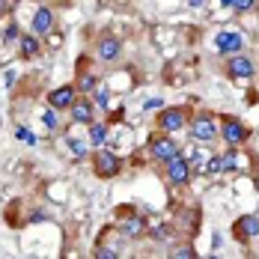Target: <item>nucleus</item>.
<instances>
[{"mask_svg": "<svg viewBox=\"0 0 259 259\" xmlns=\"http://www.w3.org/2000/svg\"><path fill=\"white\" fill-rule=\"evenodd\" d=\"M164 164H167V179L173 182V185H185V182H191V164H188V158L173 155L170 161H164Z\"/></svg>", "mask_w": 259, "mask_h": 259, "instance_id": "obj_1", "label": "nucleus"}, {"mask_svg": "<svg viewBox=\"0 0 259 259\" xmlns=\"http://www.w3.org/2000/svg\"><path fill=\"white\" fill-rule=\"evenodd\" d=\"M214 134H218V125H214V119H211L208 113H200V116L191 119V137H197V140H211Z\"/></svg>", "mask_w": 259, "mask_h": 259, "instance_id": "obj_2", "label": "nucleus"}, {"mask_svg": "<svg viewBox=\"0 0 259 259\" xmlns=\"http://www.w3.org/2000/svg\"><path fill=\"white\" fill-rule=\"evenodd\" d=\"M119 51H122V45H119V39L110 36V33H104L102 39H99V45H96V54H99L102 63H113V60L119 57Z\"/></svg>", "mask_w": 259, "mask_h": 259, "instance_id": "obj_3", "label": "nucleus"}, {"mask_svg": "<svg viewBox=\"0 0 259 259\" xmlns=\"http://www.w3.org/2000/svg\"><path fill=\"white\" fill-rule=\"evenodd\" d=\"M214 45H218V51L221 54H238L241 51V45H244V39L233 33V30H224V33H218L214 36Z\"/></svg>", "mask_w": 259, "mask_h": 259, "instance_id": "obj_4", "label": "nucleus"}, {"mask_svg": "<svg viewBox=\"0 0 259 259\" xmlns=\"http://www.w3.org/2000/svg\"><path fill=\"white\" fill-rule=\"evenodd\" d=\"M161 128L164 131H179L185 122H188V116H185V110L182 107H164V113H161Z\"/></svg>", "mask_w": 259, "mask_h": 259, "instance_id": "obj_5", "label": "nucleus"}, {"mask_svg": "<svg viewBox=\"0 0 259 259\" xmlns=\"http://www.w3.org/2000/svg\"><path fill=\"white\" fill-rule=\"evenodd\" d=\"M96 170H99V176H113L116 170H119V158L113 155V152H107V149H99L96 152Z\"/></svg>", "mask_w": 259, "mask_h": 259, "instance_id": "obj_6", "label": "nucleus"}, {"mask_svg": "<svg viewBox=\"0 0 259 259\" xmlns=\"http://www.w3.org/2000/svg\"><path fill=\"white\" fill-rule=\"evenodd\" d=\"M235 235H238L241 241H250L253 235H259V218H253V214L238 218V224H235Z\"/></svg>", "mask_w": 259, "mask_h": 259, "instance_id": "obj_7", "label": "nucleus"}, {"mask_svg": "<svg viewBox=\"0 0 259 259\" xmlns=\"http://www.w3.org/2000/svg\"><path fill=\"white\" fill-rule=\"evenodd\" d=\"M33 33L36 36H45V33H51V27H54V15H51V9H45V6H39L36 9V15H33Z\"/></svg>", "mask_w": 259, "mask_h": 259, "instance_id": "obj_8", "label": "nucleus"}, {"mask_svg": "<svg viewBox=\"0 0 259 259\" xmlns=\"http://www.w3.org/2000/svg\"><path fill=\"white\" fill-rule=\"evenodd\" d=\"M152 155H155L158 161H170L173 155H179V143L170 140V137H161V140L152 143Z\"/></svg>", "mask_w": 259, "mask_h": 259, "instance_id": "obj_9", "label": "nucleus"}, {"mask_svg": "<svg viewBox=\"0 0 259 259\" xmlns=\"http://www.w3.org/2000/svg\"><path fill=\"white\" fill-rule=\"evenodd\" d=\"M48 102H51L54 110H60V107H72V104H75V87H57L51 96H48Z\"/></svg>", "mask_w": 259, "mask_h": 259, "instance_id": "obj_10", "label": "nucleus"}, {"mask_svg": "<svg viewBox=\"0 0 259 259\" xmlns=\"http://www.w3.org/2000/svg\"><path fill=\"white\" fill-rule=\"evenodd\" d=\"M230 75H233V78H250V75H253V63H250L244 54H233V60H230Z\"/></svg>", "mask_w": 259, "mask_h": 259, "instance_id": "obj_11", "label": "nucleus"}, {"mask_svg": "<svg viewBox=\"0 0 259 259\" xmlns=\"http://www.w3.org/2000/svg\"><path fill=\"white\" fill-rule=\"evenodd\" d=\"M244 125L238 122V119H227L224 122V140H227V146H238L241 140H244Z\"/></svg>", "mask_w": 259, "mask_h": 259, "instance_id": "obj_12", "label": "nucleus"}, {"mask_svg": "<svg viewBox=\"0 0 259 259\" xmlns=\"http://www.w3.org/2000/svg\"><path fill=\"white\" fill-rule=\"evenodd\" d=\"M72 119L90 125L93 122V102L90 99H75V104H72Z\"/></svg>", "mask_w": 259, "mask_h": 259, "instance_id": "obj_13", "label": "nucleus"}, {"mask_svg": "<svg viewBox=\"0 0 259 259\" xmlns=\"http://www.w3.org/2000/svg\"><path fill=\"white\" fill-rule=\"evenodd\" d=\"M90 143H93V146H102L104 143V125L96 122V119L90 122Z\"/></svg>", "mask_w": 259, "mask_h": 259, "instance_id": "obj_14", "label": "nucleus"}, {"mask_svg": "<svg viewBox=\"0 0 259 259\" xmlns=\"http://www.w3.org/2000/svg\"><path fill=\"white\" fill-rule=\"evenodd\" d=\"M18 45H21L24 57H36V54H39V42H36L33 36H21V39H18Z\"/></svg>", "mask_w": 259, "mask_h": 259, "instance_id": "obj_15", "label": "nucleus"}, {"mask_svg": "<svg viewBox=\"0 0 259 259\" xmlns=\"http://www.w3.org/2000/svg\"><path fill=\"white\" fill-rule=\"evenodd\" d=\"M235 164H238V158H235V146H233L227 155L221 158V173H230V170H235Z\"/></svg>", "mask_w": 259, "mask_h": 259, "instance_id": "obj_16", "label": "nucleus"}, {"mask_svg": "<svg viewBox=\"0 0 259 259\" xmlns=\"http://www.w3.org/2000/svg\"><path fill=\"white\" fill-rule=\"evenodd\" d=\"M78 90H83V93H93V90H96V75H80Z\"/></svg>", "mask_w": 259, "mask_h": 259, "instance_id": "obj_17", "label": "nucleus"}, {"mask_svg": "<svg viewBox=\"0 0 259 259\" xmlns=\"http://www.w3.org/2000/svg\"><path fill=\"white\" fill-rule=\"evenodd\" d=\"M66 143H69V149L75 152V158H83V155H87V146H83L80 140H75V137H72V140H66Z\"/></svg>", "mask_w": 259, "mask_h": 259, "instance_id": "obj_18", "label": "nucleus"}, {"mask_svg": "<svg viewBox=\"0 0 259 259\" xmlns=\"http://www.w3.org/2000/svg\"><path fill=\"white\" fill-rule=\"evenodd\" d=\"M42 122H45V128H48V131H54V128H57V113H54V107H51V110H45V113H42Z\"/></svg>", "mask_w": 259, "mask_h": 259, "instance_id": "obj_19", "label": "nucleus"}, {"mask_svg": "<svg viewBox=\"0 0 259 259\" xmlns=\"http://www.w3.org/2000/svg\"><path fill=\"white\" fill-rule=\"evenodd\" d=\"M253 3H256V0H233V9L235 12H250Z\"/></svg>", "mask_w": 259, "mask_h": 259, "instance_id": "obj_20", "label": "nucleus"}, {"mask_svg": "<svg viewBox=\"0 0 259 259\" xmlns=\"http://www.w3.org/2000/svg\"><path fill=\"white\" fill-rule=\"evenodd\" d=\"M15 137H18V140H24V143H36V137H33L27 128H15Z\"/></svg>", "mask_w": 259, "mask_h": 259, "instance_id": "obj_21", "label": "nucleus"}, {"mask_svg": "<svg viewBox=\"0 0 259 259\" xmlns=\"http://www.w3.org/2000/svg\"><path fill=\"white\" fill-rule=\"evenodd\" d=\"M206 173H221V158H208L206 161Z\"/></svg>", "mask_w": 259, "mask_h": 259, "instance_id": "obj_22", "label": "nucleus"}, {"mask_svg": "<svg viewBox=\"0 0 259 259\" xmlns=\"http://www.w3.org/2000/svg\"><path fill=\"white\" fill-rule=\"evenodd\" d=\"M125 230H128V233H140V230H143V221H128Z\"/></svg>", "mask_w": 259, "mask_h": 259, "instance_id": "obj_23", "label": "nucleus"}, {"mask_svg": "<svg viewBox=\"0 0 259 259\" xmlns=\"http://www.w3.org/2000/svg\"><path fill=\"white\" fill-rule=\"evenodd\" d=\"M173 256H182V259L188 256V259H191V256H194V250H191V247H176V250H173Z\"/></svg>", "mask_w": 259, "mask_h": 259, "instance_id": "obj_24", "label": "nucleus"}, {"mask_svg": "<svg viewBox=\"0 0 259 259\" xmlns=\"http://www.w3.org/2000/svg\"><path fill=\"white\" fill-rule=\"evenodd\" d=\"M96 256H102V259H113V256H116V250H107V247H99V250H96Z\"/></svg>", "mask_w": 259, "mask_h": 259, "instance_id": "obj_25", "label": "nucleus"}, {"mask_svg": "<svg viewBox=\"0 0 259 259\" xmlns=\"http://www.w3.org/2000/svg\"><path fill=\"white\" fill-rule=\"evenodd\" d=\"M110 104V96L107 93H99V107H107Z\"/></svg>", "mask_w": 259, "mask_h": 259, "instance_id": "obj_26", "label": "nucleus"}, {"mask_svg": "<svg viewBox=\"0 0 259 259\" xmlns=\"http://www.w3.org/2000/svg\"><path fill=\"white\" fill-rule=\"evenodd\" d=\"M6 39H9V42H12V39H18V30H15V24L6 30Z\"/></svg>", "mask_w": 259, "mask_h": 259, "instance_id": "obj_27", "label": "nucleus"}, {"mask_svg": "<svg viewBox=\"0 0 259 259\" xmlns=\"http://www.w3.org/2000/svg\"><path fill=\"white\" fill-rule=\"evenodd\" d=\"M188 3H191V6H203V0H188Z\"/></svg>", "mask_w": 259, "mask_h": 259, "instance_id": "obj_28", "label": "nucleus"}, {"mask_svg": "<svg viewBox=\"0 0 259 259\" xmlns=\"http://www.w3.org/2000/svg\"><path fill=\"white\" fill-rule=\"evenodd\" d=\"M221 3H224V6H233V0H221Z\"/></svg>", "mask_w": 259, "mask_h": 259, "instance_id": "obj_29", "label": "nucleus"}]
</instances>
